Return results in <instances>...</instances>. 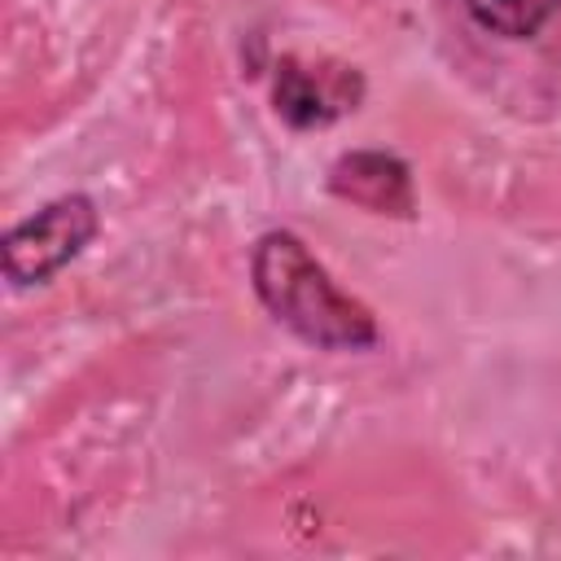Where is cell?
I'll use <instances>...</instances> for the list:
<instances>
[{
	"mask_svg": "<svg viewBox=\"0 0 561 561\" xmlns=\"http://www.w3.org/2000/svg\"><path fill=\"white\" fill-rule=\"evenodd\" d=\"M359 101V75L346 70H316L302 57H280L276 61V79H272V105L276 114L294 127V131H311L333 123L342 110H355Z\"/></svg>",
	"mask_w": 561,
	"mask_h": 561,
	"instance_id": "cell-3",
	"label": "cell"
},
{
	"mask_svg": "<svg viewBox=\"0 0 561 561\" xmlns=\"http://www.w3.org/2000/svg\"><path fill=\"white\" fill-rule=\"evenodd\" d=\"M101 215L88 193H61L44 202L35 215L18 219L0 241V267L13 289L53 280L66 263H75L96 237Z\"/></svg>",
	"mask_w": 561,
	"mask_h": 561,
	"instance_id": "cell-2",
	"label": "cell"
},
{
	"mask_svg": "<svg viewBox=\"0 0 561 561\" xmlns=\"http://www.w3.org/2000/svg\"><path fill=\"white\" fill-rule=\"evenodd\" d=\"M329 193L368 210V215H394L408 219L416 197H412V171L403 158L386 149H351L329 167Z\"/></svg>",
	"mask_w": 561,
	"mask_h": 561,
	"instance_id": "cell-4",
	"label": "cell"
},
{
	"mask_svg": "<svg viewBox=\"0 0 561 561\" xmlns=\"http://www.w3.org/2000/svg\"><path fill=\"white\" fill-rule=\"evenodd\" d=\"M250 280L276 324L320 351H368L377 342L373 311L351 298L329 267L289 228H272L254 241Z\"/></svg>",
	"mask_w": 561,
	"mask_h": 561,
	"instance_id": "cell-1",
	"label": "cell"
},
{
	"mask_svg": "<svg viewBox=\"0 0 561 561\" xmlns=\"http://www.w3.org/2000/svg\"><path fill=\"white\" fill-rule=\"evenodd\" d=\"M561 0H465L473 22L504 39H530L543 31V22L557 13Z\"/></svg>",
	"mask_w": 561,
	"mask_h": 561,
	"instance_id": "cell-5",
	"label": "cell"
}]
</instances>
